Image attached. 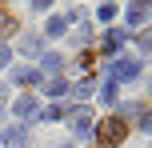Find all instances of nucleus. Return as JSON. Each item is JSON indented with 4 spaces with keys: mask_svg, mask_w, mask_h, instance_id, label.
I'll list each match as a JSON object with an SVG mask.
<instances>
[{
    "mask_svg": "<svg viewBox=\"0 0 152 148\" xmlns=\"http://www.w3.org/2000/svg\"><path fill=\"white\" fill-rule=\"evenodd\" d=\"M76 16H80V12H72V16H52V20H48V36H60V32H68V20H76Z\"/></svg>",
    "mask_w": 152,
    "mask_h": 148,
    "instance_id": "obj_5",
    "label": "nucleus"
},
{
    "mask_svg": "<svg viewBox=\"0 0 152 148\" xmlns=\"http://www.w3.org/2000/svg\"><path fill=\"white\" fill-rule=\"evenodd\" d=\"M20 52H24V56H44V44H40V36H24V40H20Z\"/></svg>",
    "mask_w": 152,
    "mask_h": 148,
    "instance_id": "obj_8",
    "label": "nucleus"
},
{
    "mask_svg": "<svg viewBox=\"0 0 152 148\" xmlns=\"http://www.w3.org/2000/svg\"><path fill=\"white\" fill-rule=\"evenodd\" d=\"M64 148H68V144H64Z\"/></svg>",
    "mask_w": 152,
    "mask_h": 148,
    "instance_id": "obj_21",
    "label": "nucleus"
},
{
    "mask_svg": "<svg viewBox=\"0 0 152 148\" xmlns=\"http://www.w3.org/2000/svg\"><path fill=\"white\" fill-rule=\"evenodd\" d=\"M96 16H100V20L108 24V20H112V16H116V4H100V8H96Z\"/></svg>",
    "mask_w": 152,
    "mask_h": 148,
    "instance_id": "obj_15",
    "label": "nucleus"
},
{
    "mask_svg": "<svg viewBox=\"0 0 152 148\" xmlns=\"http://www.w3.org/2000/svg\"><path fill=\"white\" fill-rule=\"evenodd\" d=\"M140 68H144V64H140L136 56H116V60L108 64V72H112L116 84H120V80H136V76H140Z\"/></svg>",
    "mask_w": 152,
    "mask_h": 148,
    "instance_id": "obj_2",
    "label": "nucleus"
},
{
    "mask_svg": "<svg viewBox=\"0 0 152 148\" xmlns=\"http://www.w3.org/2000/svg\"><path fill=\"white\" fill-rule=\"evenodd\" d=\"M44 92H48V96H64V92H68V80L52 76V80H48V84H44Z\"/></svg>",
    "mask_w": 152,
    "mask_h": 148,
    "instance_id": "obj_10",
    "label": "nucleus"
},
{
    "mask_svg": "<svg viewBox=\"0 0 152 148\" xmlns=\"http://www.w3.org/2000/svg\"><path fill=\"white\" fill-rule=\"evenodd\" d=\"M4 144L20 148V144H24V128H20V124H12V128H8V132H4Z\"/></svg>",
    "mask_w": 152,
    "mask_h": 148,
    "instance_id": "obj_11",
    "label": "nucleus"
},
{
    "mask_svg": "<svg viewBox=\"0 0 152 148\" xmlns=\"http://www.w3.org/2000/svg\"><path fill=\"white\" fill-rule=\"evenodd\" d=\"M72 128H76V136H92V108H76L72 112Z\"/></svg>",
    "mask_w": 152,
    "mask_h": 148,
    "instance_id": "obj_4",
    "label": "nucleus"
},
{
    "mask_svg": "<svg viewBox=\"0 0 152 148\" xmlns=\"http://www.w3.org/2000/svg\"><path fill=\"white\" fill-rule=\"evenodd\" d=\"M140 128H144V132H152V112H144V116H140Z\"/></svg>",
    "mask_w": 152,
    "mask_h": 148,
    "instance_id": "obj_18",
    "label": "nucleus"
},
{
    "mask_svg": "<svg viewBox=\"0 0 152 148\" xmlns=\"http://www.w3.org/2000/svg\"><path fill=\"white\" fill-rule=\"evenodd\" d=\"M16 84H40V68H16Z\"/></svg>",
    "mask_w": 152,
    "mask_h": 148,
    "instance_id": "obj_9",
    "label": "nucleus"
},
{
    "mask_svg": "<svg viewBox=\"0 0 152 148\" xmlns=\"http://www.w3.org/2000/svg\"><path fill=\"white\" fill-rule=\"evenodd\" d=\"M48 4H52V0H32V8H36V12H44Z\"/></svg>",
    "mask_w": 152,
    "mask_h": 148,
    "instance_id": "obj_20",
    "label": "nucleus"
},
{
    "mask_svg": "<svg viewBox=\"0 0 152 148\" xmlns=\"http://www.w3.org/2000/svg\"><path fill=\"white\" fill-rule=\"evenodd\" d=\"M56 68H60V56H56V52H44V56H40V72H56Z\"/></svg>",
    "mask_w": 152,
    "mask_h": 148,
    "instance_id": "obj_12",
    "label": "nucleus"
},
{
    "mask_svg": "<svg viewBox=\"0 0 152 148\" xmlns=\"http://www.w3.org/2000/svg\"><path fill=\"white\" fill-rule=\"evenodd\" d=\"M100 96H104V104H116V80H104L100 84Z\"/></svg>",
    "mask_w": 152,
    "mask_h": 148,
    "instance_id": "obj_13",
    "label": "nucleus"
},
{
    "mask_svg": "<svg viewBox=\"0 0 152 148\" xmlns=\"http://www.w3.org/2000/svg\"><path fill=\"white\" fill-rule=\"evenodd\" d=\"M8 60H12V48H8V44H0V68H4Z\"/></svg>",
    "mask_w": 152,
    "mask_h": 148,
    "instance_id": "obj_17",
    "label": "nucleus"
},
{
    "mask_svg": "<svg viewBox=\"0 0 152 148\" xmlns=\"http://www.w3.org/2000/svg\"><path fill=\"white\" fill-rule=\"evenodd\" d=\"M36 108H40V104H36V96H20V100H16V116H24V120H28V116H36Z\"/></svg>",
    "mask_w": 152,
    "mask_h": 148,
    "instance_id": "obj_7",
    "label": "nucleus"
},
{
    "mask_svg": "<svg viewBox=\"0 0 152 148\" xmlns=\"http://www.w3.org/2000/svg\"><path fill=\"white\" fill-rule=\"evenodd\" d=\"M124 36H128L124 28H108V32H104V52H116V48L124 44Z\"/></svg>",
    "mask_w": 152,
    "mask_h": 148,
    "instance_id": "obj_6",
    "label": "nucleus"
},
{
    "mask_svg": "<svg viewBox=\"0 0 152 148\" xmlns=\"http://www.w3.org/2000/svg\"><path fill=\"white\" fill-rule=\"evenodd\" d=\"M124 136H128V124H124V116H108V120H100V128H96V140H100V148L120 144Z\"/></svg>",
    "mask_w": 152,
    "mask_h": 148,
    "instance_id": "obj_1",
    "label": "nucleus"
},
{
    "mask_svg": "<svg viewBox=\"0 0 152 148\" xmlns=\"http://www.w3.org/2000/svg\"><path fill=\"white\" fill-rule=\"evenodd\" d=\"M152 16V0H132V8L124 12V20H128V28H136V24H144Z\"/></svg>",
    "mask_w": 152,
    "mask_h": 148,
    "instance_id": "obj_3",
    "label": "nucleus"
},
{
    "mask_svg": "<svg viewBox=\"0 0 152 148\" xmlns=\"http://www.w3.org/2000/svg\"><path fill=\"white\" fill-rule=\"evenodd\" d=\"M136 44H140V56H152V28L144 32V36H136Z\"/></svg>",
    "mask_w": 152,
    "mask_h": 148,
    "instance_id": "obj_14",
    "label": "nucleus"
},
{
    "mask_svg": "<svg viewBox=\"0 0 152 148\" xmlns=\"http://www.w3.org/2000/svg\"><path fill=\"white\" fill-rule=\"evenodd\" d=\"M64 112H68V108H64V104H52V108H44V120H60Z\"/></svg>",
    "mask_w": 152,
    "mask_h": 148,
    "instance_id": "obj_16",
    "label": "nucleus"
},
{
    "mask_svg": "<svg viewBox=\"0 0 152 148\" xmlns=\"http://www.w3.org/2000/svg\"><path fill=\"white\" fill-rule=\"evenodd\" d=\"M4 28H12V20H8V12L0 8V32H4Z\"/></svg>",
    "mask_w": 152,
    "mask_h": 148,
    "instance_id": "obj_19",
    "label": "nucleus"
}]
</instances>
